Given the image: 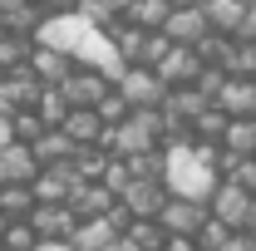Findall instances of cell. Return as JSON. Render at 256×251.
Masks as SVG:
<instances>
[{
  "label": "cell",
  "mask_w": 256,
  "mask_h": 251,
  "mask_svg": "<svg viewBox=\"0 0 256 251\" xmlns=\"http://www.w3.org/2000/svg\"><path fill=\"white\" fill-rule=\"evenodd\" d=\"M108 158H114V153H104L98 143H89V148H74L69 168H74V178H79V182H98V178H104V168H108Z\"/></svg>",
  "instance_id": "obj_21"
},
{
  "label": "cell",
  "mask_w": 256,
  "mask_h": 251,
  "mask_svg": "<svg viewBox=\"0 0 256 251\" xmlns=\"http://www.w3.org/2000/svg\"><path fill=\"white\" fill-rule=\"evenodd\" d=\"M30 251H74V246H69V242H34Z\"/></svg>",
  "instance_id": "obj_34"
},
{
  "label": "cell",
  "mask_w": 256,
  "mask_h": 251,
  "mask_svg": "<svg viewBox=\"0 0 256 251\" xmlns=\"http://www.w3.org/2000/svg\"><path fill=\"white\" fill-rule=\"evenodd\" d=\"M60 89V98L69 104V108H98L104 98L114 94V79L108 74H98V69H74L64 84H54Z\"/></svg>",
  "instance_id": "obj_4"
},
{
  "label": "cell",
  "mask_w": 256,
  "mask_h": 251,
  "mask_svg": "<svg viewBox=\"0 0 256 251\" xmlns=\"http://www.w3.org/2000/svg\"><path fill=\"white\" fill-rule=\"evenodd\" d=\"M44 133V124L34 118V108H20V114H10V143H34Z\"/></svg>",
  "instance_id": "obj_26"
},
{
  "label": "cell",
  "mask_w": 256,
  "mask_h": 251,
  "mask_svg": "<svg viewBox=\"0 0 256 251\" xmlns=\"http://www.w3.org/2000/svg\"><path fill=\"white\" fill-rule=\"evenodd\" d=\"M74 5H79V0H40L44 15H64V10H74Z\"/></svg>",
  "instance_id": "obj_31"
},
{
  "label": "cell",
  "mask_w": 256,
  "mask_h": 251,
  "mask_svg": "<svg viewBox=\"0 0 256 251\" xmlns=\"http://www.w3.org/2000/svg\"><path fill=\"white\" fill-rule=\"evenodd\" d=\"M25 64H30V74H34V79H40V84H50V89H54V84H64V79L79 69V64L69 60V54H60V50H44V44H34Z\"/></svg>",
  "instance_id": "obj_13"
},
{
  "label": "cell",
  "mask_w": 256,
  "mask_h": 251,
  "mask_svg": "<svg viewBox=\"0 0 256 251\" xmlns=\"http://www.w3.org/2000/svg\"><path fill=\"white\" fill-rule=\"evenodd\" d=\"M252 236H256V226H252Z\"/></svg>",
  "instance_id": "obj_42"
},
{
  "label": "cell",
  "mask_w": 256,
  "mask_h": 251,
  "mask_svg": "<svg viewBox=\"0 0 256 251\" xmlns=\"http://www.w3.org/2000/svg\"><path fill=\"white\" fill-rule=\"evenodd\" d=\"M202 20L212 34H236L246 20V0H207L202 5Z\"/></svg>",
  "instance_id": "obj_15"
},
{
  "label": "cell",
  "mask_w": 256,
  "mask_h": 251,
  "mask_svg": "<svg viewBox=\"0 0 256 251\" xmlns=\"http://www.w3.org/2000/svg\"><path fill=\"white\" fill-rule=\"evenodd\" d=\"M114 202H118V197L104 188V182H74V192L64 197V207H69L79 222H89V217H108V212H114Z\"/></svg>",
  "instance_id": "obj_12"
},
{
  "label": "cell",
  "mask_w": 256,
  "mask_h": 251,
  "mask_svg": "<svg viewBox=\"0 0 256 251\" xmlns=\"http://www.w3.org/2000/svg\"><path fill=\"white\" fill-rule=\"evenodd\" d=\"M114 94L124 98L128 108H158L168 89H162V79L153 74V69H138V64H128L124 74L114 79Z\"/></svg>",
  "instance_id": "obj_5"
},
{
  "label": "cell",
  "mask_w": 256,
  "mask_h": 251,
  "mask_svg": "<svg viewBox=\"0 0 256 251\" xmlns=\"http://www.w3.org/2000/svg\"><path fill=\"white\" fill-rule=\"evenodd\" d=\"M30 153H34V162H40V168H50V162H69V158H74V143L64 138L60 128H44V133L30 143Z\"/></svg>",
  "instance_id": "obj_19"
},
{
  "label": "cell",
  "mask_w": 256,
  "mask_h": 251,
  "mask_svg": "<svg viewBox=\"0 0 256 251\" xmlns=\"http://www.w3.org/2000/svg\"><path fill=\"white\" fill-rule=\"evenodd\" d=\"M217 148H226L232 158H256V118H226V133Z\"/></svg>",
  "instance_id": "obj_18"
},
{
  "label": "cell",
  "mask_w": 256,
  "mask_h": 251,
  "mask_svg": "<svg viewBox=\"0 0 256 251\" xmlns=\"http://www.w3.org/2000/svg\"><path fill=\"white\" fill-rule=\"evenodd\" d=\"M64 114H69V104L60 98V89H50V84H44V89H40V98H34V118H40L44 128H60Z\"/></svg>",
  "instance_id": "obj_23"
},
{
  "label": "cell",
  "mask_w": 256,
  "mask_h": 251,
  "mask_svg": "<svg viewBox=\"0 0 256 251\" xmlns=\"http://www.w3.org/2000/svg\"><path fill=\"white\" fill-rule=\"evenodd\" d=\"M0 251H5V246H0Z\"/></svg>",
  "instance_id": "obj_44"
},
{
  "label": "cell",
  "mask_w": 256,
  "mask_h": 251,
  "mask_svg": "<svg viewBox=\"0 0 256 251\" xmlns=\"http://www.w3.org/2000/svg\"><path fill=\"white\" fill-rule=\"evenodd\" d=\"M60 133L74 143V148H89V143H104V124H98L94 108H69L60 118Z\"/></svg>",
  "instance_id": "obj_14"
},
{
  "label": "cell",
  "mask_w": 256,
  "mask_h": 251,
  "mask_svg": "<svg viewBox=\"0 0 256 251\" xmlns=\"http://www.w3.org/2000/svg\"><path fill=\"white\" fill-rule=\"evenodd\" d=\"M40 236L30 232V222H5V232H0V246L5 251H30Z\"/></svg>",
  "instance_id": "obj_27"
},
{
  "label": "cell",
  "mask_w": 256,
  "mask_h": 251,
  "mask_svg": "<svg viewBox=\"0 0 256 251\" xmlns=\"http://www.w3.org/2000/svg\"><path fill=\"white\" fill-rule=\"evenodd\" d=\"M162 251H197V242H192V236H168Z\"/></svg>",
  "instance_id": "obj_32"
},
{
  "label": "cell",
  "mask_w": 256,
  "mask_h": 251,
  "mask_svg": "<svg viewBox=\"0 0 256 251\" xmlns=\"http://www.w3.org/2000/svg\"><path fill=\"white\" fill-rule=\"evenodd\" d=\"M197 69H202V60L192 54L188 44H168V54L153 64V74L162 79V89H182V84H192Z\"/></svg>",
  "instance_id": "obj_10"
},
{
  "label": "cell",
  "mask_w": 256,
  "mask_h": 251,
  "mask_svg": "<svg viewBox=\"0 0 256 251\" xmlns=\"http://www.w3.org/2000/svg\"><path fill=\"white\" fill-rule=\"evenodd\" d=\"M25 222H30V232L40 236V242H69V232H74L79 217H74L64 202H34V212Z\"/></svg>",
  "instance_id": "obj_8"
},
{
  "label": "cell",
  "mask_w": 256,
  "mask_h": 251,
  "mask_svg": "<svg viewBox=\"0 0 256 251\" xmlns=\"http://www.w3.org/2000/svg\"><path fill=\"white\" fill-rule=\"evenodd\" d=\"M168 202V188L153 182V178H128V188L118 192V207H124L133 222H153Z\"/></svg>",
  "instance_id": "obj_6"
},
{
  "label": "cell",
  "mask_w": 256,
  "mask_h": 251,
  "mask_svg": "<svg viewBox=\"0 0 256 251\" xmlns=\"http://www.w3.org/2000/svg\"><path fill=\"white\" fill-rule=\"evenodd\" d=\"M212 108H222L226 118H252V79L226 74V84H222V94L212 98Z\"/></svg>",
  "instance_id": "obj_16"
},
{
  "label": "cell",
  "mask_w": 256,
  "mask_h": 251,
  "mask_svg": "<svg viewBox=\"0 0 256 251\" xmlns=\"http://www.w3.org/2000/svg\"><path fill=\"white\" fill-rule=\"evenodd\" d=\"M168 10H172V0H133L124 20H128V25H138V30H148V34H158L162 20H168Z\"/></svg>",
  "instance_id": "obj_20"
},
{
  "label": "cell",
  "mask_w": 256,
  "mask_h": 251,
  "mask_svg": "<svg viewBox=\"0 0 256 251\" xmlns=\"http://www.w3.org/2000/svg\"><path fill=\"white\" fill-rule=\"evenodd\" d=\"M34 40H25V34H5L0 40V69H20V64L30 60Z\"/></svg>",
  "instance_id": "obj_25"
},
{
  "label": "cell",
  "mask_w": 256,
  "mask_h": 251,
  "mask_svg": "<svg viewBox=\"0 0 256 251\" xmlns=\"http://www.w3.org/2000/svg\"><path fill=\"white\" fill-rule=\"evenodd\" d=\"M158 34L168 40V44H188V50H192L197 40H207V20H202V10H197V5H172Z\"/></svg>",
  "instance_id": "obj_9"
},
{
  "label": "cell",
  "mask_w": 256,
  "mask_h": 251,
  "mask_svg": "<svg viewBox=\"0 0 256 251\" xmlns=\"http://www.w3.org/2000/svg\"><path fill=\"white\" fill-rule=\"evenodd\" d=\"M162 236H197V226L207 222V202H188V197H168L162 212L153 217Z\"/></svg>",
  "instance_id": "obj_7"
},
{
  "label": "cell",
  "mask_w": 256,
  "mask_h": 251,
  "mask_svg": "<svg viewBox=\"0 0 256 251\" xmlns=\"http://www.w3.org/2000/svg\"><path fill=\"white\" fill-rule=\"evenodd\" d=\"M98 182L118 197V192L128 188V162H124V158H108V168H104V178H98Z\"/></svg>",
  "instance_id": "obj_29"
},
{
  "label": "cell",
  "mask_w": 256,
  "mask_h": 251,
  "mask_svg": "<svg viewBox=\"0 0 256 251\" xmlns=\"http://www.w3.org/2000/svg\"><path fill=\"white\" fill-rule=\"evenodd\" d=\"M222 251H256V236L252 232H232V236L222 242Z\"/></svg>",
  "instance_id": "obj_30"
},
{
  "label": "cell",
  "mask_w": 256,
  "mask_h": 251,
  "mask_svg": "<svg viewBox=\"0 0 256 251\" xmlns=\"http://www.w3.org/2000/svg\"><path fill=\"white\" fill-rule=\"evenodd\" d=\"M0 232H5V217H0Z\"/></svg>",
  "instance_id": "obj_39"
},
{
  "label": "cell",
  "mask_w": 256,
  "mask_h": 251,
  "mask_svg": "<svg viewBox=\"0 0 256 251\" xmlns=\"http://www.w3.org/2000/svg\"><path fill=\"white\" fill-rule=\"evenodd\" d=\"M207 217L222 222L226 232H252L256 226V197L236 182H217L212 197H207Z\"/></svg>",
  "instance_id": "obj_3"
},
{
  "label": "cell",
  "mask_w": 256,
  "mask_h": 251,
  "mask_svg": "<svg viewBox=\"0 0 256 251\" xmlns=\"http://www.w3.org/2000/svg\"><path fill=\"white\" fill-rule=\"evenodd\" d=\"M172 5H197V10H202V5H207V0H172Z\"/></svg>",
  "instance_id": "obj_37"
},
{
  "label": "cell",
  "mask_w": 256,
  "mask_h": 251,
  "mask_svg": "<svg viewBox=\"0 0 256 251\" xmlns=\"http://www.w3.org/2000/svg\"><path fill=\"white\" fill-rule=\"evenodd\" d=\"M246 5H256V0H246Z\"/></svg>",
  "instance_id": "obj_41"
},
{
  "label": "cell",
  "mask_w": 256,
  "mask_h": 251,
  "mask_svg": "<svg viewBox=\"0 0 256 251\" xmlns=\"http://www.w3.org/2000/svg\"><path fill=\"white\" fill-rule=\"evenodd\" d=\"M252 197H256V192H252Z\"/></svg>",
  "instance_id": "obj_43"
},
{
  "label": "cell",
  "mask_w": 256,
  "mask_h": 251,
  "mask_svg": "<svg viewBox=\"0 0 256 251\" xmlns=\"http://www.w3.org/2000/svg\"><path fill=\"white\" fill-rule=\"evenodd\" d=\"M34 212V192L30 188H0V217L5 222H25Z\"/></svg>",
  "instance_id": "obj_22"
},
{
  "label": "cell",
  "mask_w": 256,
  "mask_h": 251,
  "mask_svg": "<svg viewBox=\"0 0 256 251\" xmlns=\"http://www.w3.org/2000/svg\"><path fill=\"white\" fill-rule=\"evenodd\" d=\"M162 188L168 197H188V202H207L217 188V143H178L162 153Z\"/></svg>",
  "instance_id": "obj_1"
},
{
  "label": "cell",
  "mask_w": 256,
  "mask_h": 251,
  "mask_svg": "<svg viewBox=\"0 0 256 251\" xmlns=\"http://www.w3.org/2000/svg\"><path fill=\"white\" fill-rule=\"evenodd\" d=\"M114 236H118V232H114V222H108V217H89V222H74L69 246H74V251H104Z\"/></svg>",
  "instance_id": "obj_17"
},
{
  "label": "cell",
  "mask_w": 256,
  "mask_h": 251,
  "mask_svg": "<svg viewBox=\"0 0 256 251\" xmlns=\"http://www.w3.org/2000/svg\"><path fill=\"white\" fill-rule=\"evenodd\" d=\"M222 182H236V188L256 192V158H236V162H232V172H226Z\"/></svg>",
  "instance_id": "obj_28"
},
{
  "label": "cell",
  "mask_w": 256,
  "mask_h": 251,
  "mask_svg": "<svg viewBox=\"0 0 256 251\" xmlns=\"http://www.w3.org/2000/svg\"><path fill=\"white\" fill-rule=\"evenodd\" d=\"M0 40H5V25H0Z\"/></svg>",
  "instance_id": "obj_38"
},
{
  "label": "cell",
  "mask_w": 256,
  "mask_h": 251,
  "mask_svg": "<svg viewBox=\"0 0 256 251\" xmlns=\"http://www.w3.org/2000/svg\"><path fill=\"white\" fill-rule=\"evenodd\" d=\"M40 162H34L30 143H5L0 148V188H30Z\"/></svg>",
  "instance_id": "obj_11"
},
{
  "label": "cell",
  "mask_w": 256,
  "mask_h": 251,
  "mask_svg": "<svg viewBox=\"0 0 256 251\" xmlns=\"http://www.w3.org/2000/svg\"><path fill=\"white\" fill-rule=\"evenodd\" d=\"M98 5H104L108 15H118V20H124V15H128V5H133V0H98Z\"/></svg>",
  "instance_id": "obj_33"
},
{
  "label": "cell",
  "mask_w": 256,
  "mask_h": 251,
  "mask_svg": "<svg viewBox=\"0 0 256 251\" xmlns=\"http://www.w3.org/2000/svg\"><path fill=\"white\" fill-rule=\"evenodd\" d=\"M124 236H128V242H133L138 251H162V242H168L158 222H128V226H124Z\"/></svg>",
  "instance_id": "obj_24"
},
{
  "label": "cell",
  "mask_w": 256,
  "mask_h": 251,
  "mask_svg": "<svg viewBox=\"0 0 256 251\" xmlns=\"http://www.w3.org/2000/svg\"><path fill=\"white\" fill-rule=\"evenodd\" d=\"M0 79H5V69H0Z\"/></svg>",
  "instance_id": "obj_40"
},
{
  "label": "cell",
  "mask_w": 256,
  "mask_h": 251,
  "mask_svg": "<svg viewBox=\"0 0 256 251\" xmlns=\"http://www.w3.org/2000/svg\"><path fill=\"white\" fill-rule=\"evenodd\" d=\"M5 143H10V118L0 114V148H5Z\"/></svg>",
  "instance_id": "obj_35"
},
{
  "label": "cell",
  "mask_w": 256,
  "mask_h": 251,
  "mask_svg": "<svg viewBox=\"0 0 256 251\" xmlns=\"http://www.w3.org/2000/svg\"><path fill=\"white\" fill-rule=\"evenodd\" d=\"M158 133H162L158 108H128L124 124L104 128V143L98 148L114 153V158H138V153H153L158 148Z\"/></svg>",
  "instance_id": "obj_2"
},
{
  "label": "cell",
  "mask_w": 256,
  "mask_h": 251,
  "mask_svg": "<svg viewBox=\"0 0 256 251\" xmlns=\"http://www.w3.org/2000/svg\"><path fill=\"white\" fill-rule=\"evenodd\" d=\"M15 5H20V0H0V15H10V10H15Z\"/></svg>",
  "instance_id": "obj_36"
}]
</instances>
